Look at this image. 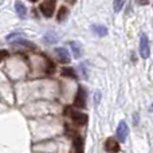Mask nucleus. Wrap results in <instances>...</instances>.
<instances>
[{
	"instance_id": "1",
	"label": "nucleus",
	"mask_w": 153,
	"mask_h": 153,
	"mask_svg": "<svg viewBox=\"0 0 153 153\" xmlns=\"http://www.w3.org/2000/svg\"><path fill=\"white\" fill-rule=\"evenodd\" d=\"M86 100H87V93L86 89L83 86H79L76 90V94L74 98V106L79 109H85L86 108Z\"/></svg>"
},
{
	"instance_id": "2",
	"label": "nucleus",
	"mask_w": 153,
	"mask_h": 153,
	"mask_svg": "<svg viewBox=\"0 0 153 153\" xmlns=\"http://www.w3.org/2000/svg\"><path fill=\"white\" fill-rule=\"evenodd\" d=\"M66 116H70L71 120L74 121V124L79 125V126H83V125L87 124V116L85 113H79V111H73L70 108L66 109Z\"/></svg>"
},
{
	"instance_id": "3",
	"label": "nucleus",
	"mask_w": 153,
	"mask_h": 153,
	"mask_svg": "<svg viewBox=\"0 0 153 153\" xmlns=\"http://www.w3.org/2000/svg\"><path fill=\"white\" fill-rule=\"evenodd\" d=\"M140 55L144 59H148L151 55V45H149V38L146 34H143L140 38Z\"/></svg>"
},
{
	"instance_id": "4",
	"label": "nucleus",
	"mask_w": 153,
	"mask_h": 153,
	"mask_svg": "<svg viewBox=\"0 0 153 153\" xmlns=\"http://www.w3.org/2000/svg\"><path fill=\"white\" fill-rule=\"evenodd\" d=\"M40 11L46 18H51L55 11V0H45L40 4Z\"/></svg>"
},
{
	"instance_id": "5",
	"label": "nucleus",
	"mask_w": 153,
	"mask_h": 153,
	"mask_svg": "<svg viewBox=\"0 0 153 153\" xmlns=\"http://www.w3.org/2000/svg\"><path fill=\"white\" fill-rule=\"evenodd\" d=\"M116 134H117V138H118L120 143H125V141H126L128 134H129V128H128V125L125 121H121L118 124Z\"/></svg>"
},
{
	"instance_id": "6",
	"label": "nucleus",
	"mask_w": 153,
	"mask_h": 153,
	"mask_svg": "<svg viewBox=\"0 0 153 153\" xmlns=\"http://www.w3.org/2000/svg\"><path fill=\"white\" fill-rule=\"evenodd\" d=\"M105 149L108 153H118L120 152V145L114 138L109 137L108 140L105 141Z\"/></svg>"
},
{
	"instance_id": "7",
	"label": "nucleus",
	"mask_w": 153,
	"mask_h": 153,
	"mask_svg": "<svg viewBox=\"0 0 153 153\" xmlns=\"http://www.w3.org/2000/svg\"><path fill=\"white\" fill-rule=\"evenodd\" d=\"M55 54L58 55L59 61H61L62 63H69V62H70V54H69V51H67L66 48L56 47L55 48Z\"/></svg>"
},
{
	"instance_id": "8",
	"label": "nucleus",
	"mask_w": 153,
	"mask_h": 153,
	"mask_svg": "<svg viewBox=\"0 0 153 153\" xmlns=\"http://www.w3.org/2000/svg\"><path fill=\"white\" fill-rule=\"evenodd\" d=\"M74 152L75 153H85V144H83V138L76 136L74 137Z\"/></svg>"
},
{
	"instance_id": "9",
	"label": "nucleus",
	"mask_w": 153,
	"mask_h": 153,
	"mask_svg": "<svg viewBox=\"0 0 153 153\" xmlns=\"http://www.w3.org/2000/svg\"><path fill=\"white\" fill-rule=\"evenodd\" d=\"M91 31L94 32L97 36H105V35H108V28H106L105 26L94 24V26H91Z\"/></svg>"
},
{
	"instance_id": "10",
	"label": "nucleus",
	"mask_w": 153,
	"mask_h": 153,
	"mask_svg": "<svg viewBox=\"0 0 153 153\" xmlns=\"http://www.w3.org/2000/svg\"><path fill=\"white\" fill-rule=\"evenodd\" d=\"M15 11L22 19L26 18L27 10H26V5H23V3L22 1H15Z\"/></svg>"
},
{
	"instance_id": "11",
	"label": "nucleus",
	"mask_w": 153,
	"mask_h": 153,
	"mask_svg": "<svg viewBox=\"0 0 153 153\" xmlns=\"http://www.w3.org/2000/svg\"><path fill=\"white\" fill-rule=\"evenodd\" d=\"M69 16V8L66 7V5H62L61 8H59L58 11V15H56V20L58 22H63L65 19Z\"/></svg>"
},
{
	"instance_id": "12",
	"label": "nucleus",
	"mask_w": 153,
	"mask_h": 153,
	"mask_svg": "<svg viewBox=\"0 0 153 153\" xmlns=\"http://www.w3.org/2000/svg\"><path fill=\"white\" fill-rule=\"evenodd\" d=\"M70 47L73 50V54H74V58L75 59H79V56L82 55V48H81V45L78 42H71L70 43Z\"/></svg>"
},
{
	"instance_id": "13",
	"label": "nucleus",
	"mask_w": 153,
	"mask_h": 153,
	"mask_svg": "<svg viewBox=\"0 0 153 153\" xmlns=\"http://www.w3.org/2000/svg\"><path fill=\"white\" fill-rule=\"evenodd\" d=\"M62 75L67 76V78H71V79H76V73L71 67H65V69H62Z\"/></svg>"
},
{
	"instance_id": "14",
	"label": "nucleus",
	"mask_w": 153,
	"mask_h": 153,
	"mask_svg": "<svg viewBox=\"0 0 153 153\" xmlns=\"http://www.w3.org/2000/svg\"><path fill=\"white\" fill-rule=\"evenodd\" d=\"M45 40L47 43H55L56 40H58V36H56V34L55 32H53V31H48L47 34L45 35Z\"/></svg>"
},
{
	"instance_id": "15",
	"label": "nucleus",
	"mask_w": 153,
	"mask_h": 153,
	"mask_svg": "<svg viewBox=\"0 0 153 153\" xmlns=\"http://www.w3.org/2000/svg\"><path fill=\"white\" fill-rule=\"evenodd\" d=\"M125 4V0H113V8L116 12H120Z\"/></svg>"
},
{
	"instance_id": "16",
	"label": "nucleus",
	"mask_w": 153,
	"mask_h": 153,
	"mask_svg": "<svg viewBox=\"0 0 153 153\" xmlns=\"http://www.w3.org/2000/svg\"><path fill=\"white\" fill-rule=\"evenodd\" d=\"M54 70H55V65H54L53 62L50 61V59H47V61H46V73H48V74H53Z\"/></svg>"
},
{
	"instance_id": "17",
	"label": "nucleus",
	"mask_w": 153,
	"mask_h": 153,
	"mask_svg": "<svg viewBox=\"0 0 153 153\" xmlns=\"http://www.w3.org/2000/svg\"><path fill=\"white\" fill-rule=\"evenodd\" d=\"M79 69H81V73L82 75H83V78H87V69H86V63H81V66H79Z\"/></svg>"
},
{
	"instance_id": "18",
	"label": "nucleus",
	"mask_w": 153,
	"mask_h": 153,
	"mask_svg": "<svg viewBox=\"0 0 153 153\" xmlns=\"http://www.w3.org/2000/svg\"><path fill=\"white\" fill-rule=\"evenodd\" d=\"M7 56H8V51L7 50H0V62H1L4 58H7Z\"/></svg>"
},
{
	"instance_id": "19",
	"label": "nucleus",
	"mask_w": 153,
	"mask_h": 153,
	"mask_svg": "<svg viewBox=\"0 0 153 153\" xmlns=\"http://www.w3.org/2000/svg\"><path fill=\"white\" fill-rule=\"evenodd\" d=\"M100 97H101V94L100 93H95V97H94V102H95V105H98V102H100Z\"/></svg>"
},
{
	"instance_id": "20",
	"label": "nucleus",
	"mask_w": 153,
	"mask_h": 153,
	"mask_svg": "<svg viewBox=\"0 0 153 153\" xmlns=\"http://www.w3.org/2000/svg\"><path fill=\"white\" fill-rule=\"evenodd\" d=\"M138 3H140L141 5H146V4H149V0H137Z\"/></svg>"
},
{
	"instance_id": "21",
	"label": "nucleus",
	"mask_w": 153,
	"mask_h": 153,
	"mask_svg": "<svg viewBox=\"0 0 153 153\" xmlns=\"http://www.w3.org/2000/svg\"><path fill=\"white\" fill-rule=\"evenodd\" d=\"M75 1H76V0H67V3H69V4H74Z\"/></svg>"
},
{
	"instance_id": "22",
	"label": "nucleus",
	"mask_w": 153,
	"mask_h": 153,
	"mask_svg": "<svg viewBox=\"0 0 153 153\" xmlns=\"http://www.w3.org/2000/svg\"><path fill=\"white\" fill-rule=\"evenodd\" d=\"M31 1H36V0H31Z\"/></svg>"
}]
</instances>
